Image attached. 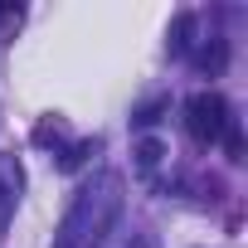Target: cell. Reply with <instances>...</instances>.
Returning <instances> with one entry per match:
<instances>
[{"label": "cell", "instance_id": "obj_3", "mask_svg": "<svg viewBox=\"0 0 248 248\" xmlns=\"http://www.w3.org/2000/svg\"><path fill=\"white\" fill-rule=\"evenodd\" d=\"M224 146H229V161H243V137H238L233 122H229V132H224Z\"/></svg>", "mask_w": 248, "mask_h": 248}, {"label": "cell", "instance_id": "obj_2", "mask_svg": "<svg viewBox=\"0 0 248 248\" xmlns=\"http://www.w3.org/2000/svg\"><path fill=\"white\" fill-rule=\"evenodd\" d=\"M161 156H166V146H161V141H141V146H137V161H141L146 170H151V166H156Z\"/></svg>", "mask_w": 248, "mask_h": 248}, {"label": "cell", "instance_id": "obj_1", "mask_svg": "<svg viewBox=\"0 0 248 248\" xmlns=\"http://www.w3.org/2000/svg\"><path fill=\"white\" fill-rule=\"evenodd\" d=\"M185 127H190L195 141H224V132H229V102L219 93H195L185 102Z\"/></svg>", "mask_w": 248, "mask_h": 248}]
</instances>
